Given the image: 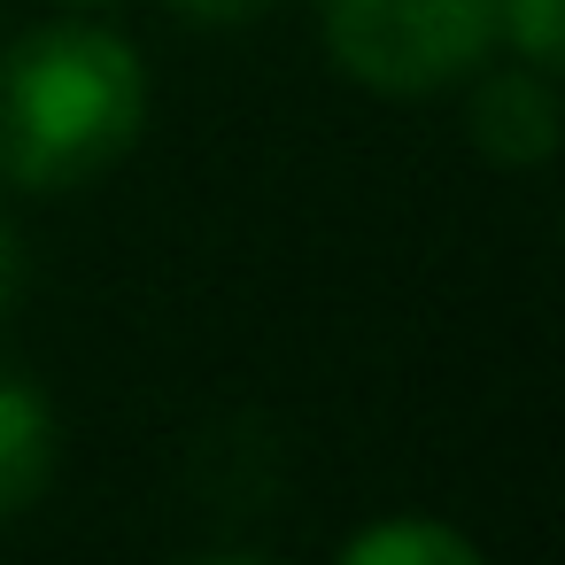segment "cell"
Segmentation results:
<instances>
[{
	"mask_svg": "<svg viewBox=\"0 0 565 565\" xmlns=\"http://www.w3.org/2000/svg\"><path fill=\"white\" fill-rule=\"evenodd\" d=\"M148 132V63L109 24H32L0 47V179L71 194L117 171Z\"/></svg>",
	"mask_w": 565,
	"mask_h": 565,
	"instance_id": "1",
	"label": "cell"
},
{
	"mask_svg": "<svg viewBox=\"0 0 565 565\" xmlns=\"http://www.w3.org/2000/svg\"><path fill=\"white\" fill-rule=\"evenodd\" d=\"M318 32L349 86L426 102L495 55V0H318Z\"/></svg>",
	"mask_w": 565,
	"mask_h": 565,
	"instance_id": "2",
	"label": "cell"
},
{
	"mask_svg": "<svg viewBox=\"0 0 565 565\" xmlns=\"http://www.w3.org/2000/svg\"><path fill=\"white\" fill-rule=\"evenodd\" d=\"M480 78V71H472ZM472 148L503 171H542L557 156V71H534V63H511V71H488L472 86Z\"/></svg>",
	"mask_w": 565,
	"mask_h": 565,
	"instance_id": "3",
	"label": "cell"
},
{
	"mask_svg": "<svg viewBox=\"0 0 565 565\" xmlns=\"http://www.w3.org/2000/svg\"><path fill=\"white\" fill-rule=\"evenodd\" d=\"M55 457H63V418L47 387L17 364H0V519H17L47 495Z\"/></svg>",
	"mask_w": 565,
	"mask_h": 565,
	"instance_id": "4",
	"label": "cell"
},
{
	"mask_svg": "<svg viewBox=\"0 0 565 565\" xmlns=\"http://www.w3.org/2000/svg\"><path fill=\"white\" fill-rule=\"evenodd\" d=\"M333 565H488L472 550V534H457L449 519H426V511H395V519H372L341 542Z\"/></svg>",
	"mask_w": 565,
	"mask_h": 565,
	"instance_id": "5",
	"label": "cell"
},
{
	"mask_svg": "<svg viewBox=\"0 0 565 565\" xmlns=\"http://www.w3.org/2000/svg\"><path fill=\"white\" fill-rule=\"evenodd\" d=\"M495 47H511L534 71H557V55H565V0H495Z\"/></svg>",
	"mask_w": 565,
	"mask_h": 565,
	"instance_id": "6",
	"label": "cell"
},
{
	"mask_svg": "<svg viewBox=\"0 0 565 565\" xmlns=\"http://www.w3.org/2000/svg\"><path fill=\"white\" fill-rule=\"evenodd\" d=\"M24 287H32V248H24V233L9 225V210H0V310H17Z\"/></svg>",
	"mask_w": 565,
	"mask_h": 565,
	"instance_id": "7",
	"label": "cell"
},
{
	"mask_svg": "<svg viewBox=\"0 0 565 565\" xmlns=\"http://www.w3.org/2000/svg\"><path fill=\"white\" fill-rule=\"evenodd\" d=\"M171 9L186 17V24H210V32H233V24H248V17H264L271 0H171Z\"/></svg>",
	"mask_w": 565,
	"mask_h": 565,
	"instance_id": "8",
	"label": "cell"
},
{
	"mask_svg": "<svg viewBox=\"0 0 565 565\" xmlns=\"http://www.w3.org/2000/svg\"><path fill=\"white\" fill-rule=\"evenodd\" d=\"M179 565H271V557H256V550H202V557H179Z\"/></svg>",
	"mask_w": 565,
	"mask_h": 565,
	"instance_id": "9",
	"label": "cell"
},
{
	"mask_svg": "<svg viewBox=\"0 0 565 565\" xmlns=\"http://www.w3.org/2000/svg\"><path fill=\"white\" fill-rule=\"evenodd\" d=\"M71 9H109V0H71Z\"/></svg>",
	"mask_w": 565,
	"mask_h": 565,
	"instance_id": "10",
	"label": "cell"
}]
</instances>
